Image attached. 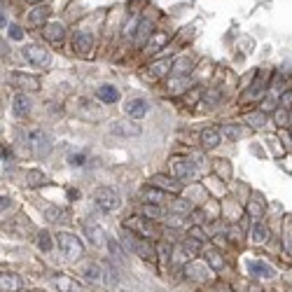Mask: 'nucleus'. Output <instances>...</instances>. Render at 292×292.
I'll return each mask as SVG.
<instances>
[{
    "label": "nucleus",
    "mask_w": 292,
    "mask_h": 292,
    "mask_svg": "<svg viewBox=\"0 0 292 292\" xmlns=\"http://www.w3.org/2000/svg\"><path fill=\"white\" fill-rule=\"evenodd\" d=\"M199 250H201V241H196V238H187V241H185V253L196 255Z\"/></svg>",
    "instance_id": "31"
},
{
    "label": "nucleus",
    "mask_w": 292,
    "mask_h": 292,
    "mask_svg": "<svg viewBox=\"0 0 292 292\" xmlns=\"http://www.w3.org/2000/svg\"><path fill=\"white\" fill-rule=\"evenodd\" d=\"M150 33H152V24H150V21H140V26H138V35H136V40H138V43H143V40H145V37L150 35Z\"/></svg>",
    "instance_id": "27"
},
{
    "label": "nucleus",
    "mask_w": 292,
    "mask_h": 292,
    "mask_svg": "<svg viewBox=\"0 0 292 292\" xmlns=\"http://www.w3.org/2000/svg\"><path fill=\"white\" fill-rule=\"evenodd\" d=\"M122 292H129V290H122Z\"/></svg>",
    "instance_id": "45"
},
{
    "label": "nucleus",
    "mask_w": 292,
    "mask_h": 292,
    "mask_svg": "<svg viewBox=\"0 0 292 292\" xmlns=\"http://www.w3.org/2000/svg\"><path fill=\"white\" fill-rule=\"evenodd\" d=\"M171 68H173V63H171V61H157L152 66V70H150V73H152V77H164Z\"/></svg>",
    "instance_id": "25"
},
{
    "label": "nucleus",
    "mask_w": 292,
    "mask_h": 292,
    "mask_svg": "<svg viewBox=\"0 0 292 292\" xmlns=\"http://www.w3.org/2000/svg\"><path fill=\"white\" fill-rule=\"evenodd\" d=\"M283 103H292V94H285V96H283Z\"/></svg>",
    "instance_id": "42"
},
{
    "label": "nucleus",
    "mask_w": 292,
    "mask_h": 292,
    "mask_svg": "<svg viewBox=\"0 0 292 292\" xmlns=\"http://www.w3.org/2000/svg\"><path fill=\"white\" fill-rule=\"evenodd\" d=\"M31 98L26 96V94H17L12 101V110H14V115L17 117H28L31 115Z\"/></svg>",
    "instance_id": "15"
},
{
    "label": "nucleus",
    "mask_w": 292,
    "mask_h": 292,
    "mask_svg": "<svg viewBox=\"0 0 292 292\" xmlns=\"http://www.w3.org/2000/svg\"><path fill=\"white\" fill-rule=\"evenodd\" d=\"M70 164H73V166H77V169H79V166H85V164H87V154H85V152L70 154Z\"/></svg>",
    "instance_id": "33"
},
{
    "label": "nucleus",
    "mask_w": 292,
    "mask_h": 292,
    "mask_svg": "<svg viewBox=\"0 0 292 292\" xmlns=\"http://www.w3.org/2000/svg\"><path fill=\"white\" fill-rule=\"evenodd\" d=\"M94 47H96V43H94V35L87 31H79L77 35L73 37V49L77 52L79 56H92L94 54Z\"/></svg>",
    "instance_id": "6"
},
{
    "label": "nucleus",
    "mask_w": 292,
    "mask_h": 292,
    "mask_svg": "<svg viewBox=\"0 0 292 292\" xmlns=\"http://www.w3.org/2000/svg\"><path fill=\"white\" fill-rule=\"evenodd\" d=\"M37 248L45 250V253L52 250V236H49L47 231H40V234H37Z\"/></svg>",
    "instance_id": "26"
},
{
    "label": "nucleus",
    "mask_w": 292,
    "mask_h": 292,
    "mask_svg": "<svg viewBox=\"0 0 292 292\" xmlns=\"http://www.w3.org/2000/svg\"><path fill=\"white\" fill-rule=\"evenodd\" d=\"M0 159H3V161H10V159H12V150H10V147H0Z\"/></svg>",
    "instance_id": "37"
},
{
    "label": "nucleus",
    "mask_w": 292,
    "mask_h": 292,
    "mask_svg": "<svg viewBox=\"0 0 292 292\" xmlns=\"http://www.w3.org/2000/svg\"><path fill=\"white\" fill-rule=\"evenodd\" d=\"M94 201H96V206L101 208L103 213H115L117 208L122 206V196L112 187H98L96 194H94Z\"/></svg>",
    "instance_id": "2"
},
{
    "label": "nucleus",
    "mask_w": 292,
    "mask_h": 292,
    "mask_svg": "<svg viewBox=\"0 0 292 292\" xmlns=\"http://www.w3.org/2000/svg\"><path fill=\"white\" fill-rule=\"evenodd\" d=\"M127 243L129 248L134 250L138 257H143V260H154V255H157V248H152L150 245V241H145V238H138V236H127Z\"/></svg>",
    "instance_id": "5"
},
{
    "label": "nucleus",
    "mask_w": 292,
    "mask_h": 292,
    "mask_svg": "<svg viewBox=\"0 0 292 292\" xmlns=\"http://www.w3.org/2000/svg\"><path fill=\"white\" fill-rule=\"evenodd\" d=\"M189 66H192V63H189V59H180V61L176 63V73H187Z\"/></svg>",
    "instance_id": "35"
},
{
    "label": "nucleus",
    "mask_w": 292,
    "mask_h": 292,
    "mask_svg": "<svg viewBox=\"0 0 292 292\" xmlns=\"http://www.w3.org/2000/svg\"><path fill=\"white\" fill-rule=\"evenodd\" d=\"M85 231H87V236H89V241H92L94 245H103L105 243V234H103V229L98 225H92V222H85Z\"/></svg>",
    "instance_id": "20"
},
{
    "label": "nucleus",
    "mask_w": 292,
    "mask_h": 292,
    "mask_svg": "<svg viewBox=\"0 0 292 292\" xmlns=\"http://www.w3.org/2000/svg\"><path fill=\"white\" fill-rule=\"evenodd\" d=\"M110 131H112L115 136H124V138H131V136H140V134H143L140 124L124 122V119H117V122L110 124Z\"/></svg>",
    "instance_id": "9"
},
{
    "label": "nucleus",
    "mask_w": 292,
    "mask_h": 292,
    "mask_svg": "<svg viewBox=\"0 0 292 292\" xmlns=\"http://www.w3.org/2000/svg\"><path fill=\"white\" fill-rule=\"evenodd\" d=\"M206 260H208V264H211V269H215V271H220V269L225 267V257L220 255L218 250H208Z\"/></svg>",
    "instance_id": "21"
},
{
    "label": "nucleus",
    "mask_w": 292,
    "mask_h": 292,
    "mask_svg": "<svg viewBox=\"0 0 292 292\" xmlns=\"http://www.w3.org/2000/svg\"><path fill=\"white\" fill-rule=\"evenodd\" d=\"M47 17H49V7H35V10L28 14L31 24H45V19Z\"/></svg>",
    "instance_id": "23"
},
{
    "label": "nucleus",
    "mask_w": 292,
    "mask_h": 292,
    "mask_svg": "<svg viewBox=\"0 0 292 292\" xmlns=\"http://www.w3.org/2000/svg\"><path fill=\"white\" fill-rule=\"evenodd\" d=\"M185 271H187V276H192V278H196V280L208 278V269L206 267H199V264H189Z\"/></svg>",
    "instance_id": "24"
},
{
    "label": "nucleus",
    "mask_w": 292,
    "mask_h": 292,
    "mask_svg": "<svg viewBox=\"0 0 292 292\" xmlns=\"http://www.w3.org/2000/svg\"><path fill=\"white\" fill-rule=\"evenodd\" d=\"M173 173H176L180 180H189V178H194V164H192L189 159L176 157L173 159Z\"/></svg>",
    "instance_id": "13"
},
{
    "label": "nucleus",
    "mask_w": 292,
    "mask_h": 292,
    "mask_svg": "<svg viewBox=\"0 0 292 292\" xmlns=\"http://www.w3.org/2000/svg\"><path fill=\"white\" fill-rule=\"evenodd\" d=\"M10 82L17 87H21V89H40V82H37L33 75H24V73H12L10 75Z\"/></svg>",
    "instance_id": "16"
},
{
    "label": "nucleus",
    "mask_w": 292,
    "mask_h": 292,
    "mask_svg": "<svg viewBox=\"0 0 292 292\" xmlns=\"http://www.w3.org/2000/svg\"><path fill=\"white\" fill-rule=\"evenodd\" d=\"M152 185L154 187H161V189H169V192H173V194H178V192L183 189V185L178 183V180H171V178H166V176H154Z\"/></svg>",
    "instance_id": "18"
},
{
    "label": "nucleus",
    "mask_w": 292,
    "mask_h": 292,
    "mask_svg": "<svg viewBox=\"0 0 292 292\" xmlns=\"http://www.w3.org/2000/svg\"><path fill=\"white\" fill-rule=\"evenodd\" d=\"M56 243H59L61 253L68 257V260H79V257L85 255L82 241H79L75 234H70V231H59V234H56Z\"/></svg>",
    "instance_id": "1"
},
{
    "label": "nucleus",
    "mask_w": 292,
    "mask_h": 292,
    "mask_svg": "<svg viewBox=\"0 0 292 292\" xmlns=\"http://www.w3.org/2000/svg\"><path fill=\"white\" fill-rule=\"evenodd\" d=\"M147 110H150V105H147L145 98H140V96L129 98L127 105H124V112H127L131 119H143V117L147 115Z\"/></svg>",
    "instance_id": "8"
},
{
    "label": "nucleus",
    "mask_w": 292,
    "mask_h": 292,
    "mask_svg": "<svg viewBox=\"0 0 292 292\" xmlns=\"http://www.w3.org/2000/svg\"><path fill=\"white\" fill-rule=\"evenodd\" d=\"M10 37L12 40H24V28L19 24H10Z\"/></svg>",
    "instance_id": "32"
},
{
    "label": "nucleus",
    "mask_w": 292,
    "mask_h": 292,
    "mask_svg": "<svg viewBox=\"0 0 292 292\" xmlns=\"http://www.w3.org/2000/svg\"><path fill=\"white\" fill-rule=\"evenodd\" d=\"M21 290V276L12 271H3L0 274V292H19Z\"/></svg>",
    "instance_id": "12"
},
{
    "label": "nucleus",
    "mask_w": 292,
    "mask_h": 292,
    "mask_svg": "<svg viewBox=\"0 0 292 292\" xmlns=\"http://www.w3.org/2000/svg\"><path fill=\"white\" fill-rule=\"evenodd\" d=\"M87 271H89V278H94V280H101V267H98V264H92V267L87 269Z\"/></svg>",
    "instance_id": "36"
},
{
    "label": "nucleus",
    "mask_w": 292,
    "mask_h": 292,
    "mask_svg": "<svg viewBox=\"0 0 292 292\" xmlns=\"http://www.w3.org/2000/svg\"><path fill=\"white\" fill-rule=\"evenodd\" d=\"M173 211H183V213H187L189 203H185V201H176V203H173Z\"/></svg>",
    "instance_id": "38"
},
{
    "label": "nucleus",
    "mask_w": 292,
    "mask_h": 292,
    "mask_svg": "<svg viewBox=\"0 0 292 292\" xmlns=\"http://www.w3.org/2000/svg\"><path fill=\"white\" fill-rule=\"evenodd\" d=\"M28 145L37 157H47L49 150H52V138L45 134L43 129H33V131H28Z\"/></svg>",
    "instance_id": "4"
},
{
    "label": "nucleus",
    "mask_w": 292,
    "mask_h": 292,
    "mask_svg": "<svg viewBox=\"0 0 292 292\" xmlns=\"http://www.w3.org/2000/svg\"><path fill=\"white\" fill-rule=\"evenodd\" d=\"M0 54L7 56V45H5V43H0Z\"/></svg>",
    "instance_id": "41"
},
{
    "label": "nucleus",
    "mask_w": 292,
    "mask_h": 292,
    "mask_svg": "<svg viewBox=\"0 0 292 292\" xmlns=\"http://www.w3.org/2000/svg\"><path fill=\"white\" fill-rule=\"evenodd\" d=\"M24 56L26 61L35 68H49V63H52V54L45 47H40V45H26Z\"/></svg>",
    "instance_id": "3"
},
{
    "label": "nucleus",
    "mask_w": 292,
    "mask_h": 292,
    "mask_svg": "<svg viewBox=\"0 0 292 292\" xmlns=\"http://www.w3.org/2000/svg\"><path fill=\"white\" fill-rule=\"evenodd\" d=\"M45 180H47V178H45L43 171H31V173H28V185H31V187H35V185H45Z\"/></svg>",
    "instance_id": "28"
},
{
    "label": "nucleus",
    "mask_w": 292,
    "mask_h": 292,
    "mask_svg": "<svg viewBox=\"0 0 292 292\" xmlns=\"http://www.w3.org/2000/svg\"><path fill=\"white\" fill-rule=\"evenodd\" d=\"M31 292H45V290H31Z\"/></svg>",
    "instance_id": "44"
},
{
    "label": "nucleus",
    "mask_w": 292,
    "mask_h": 292,
    "mask_svg": "<svg viewBox=\"0 0 292 292\" xmlns=\"http://www.w3.org/2000/svg\"><path fill=\"white\" fill-rule=\"evenodd\" d=\"M26 3H33V5H37V3H43V0H26Z\"/></svg>",
    "instance_id": "43"
},
{
    "label": "nucleus",
    "mask_w": 292,
    "mask_h": 292,
    "mask_svg": "<svg viewBox=\"0 0 292 292\" xmlns=\"http://www.w3.org/2000/svg\"><path fill=\"white\" fill-rule=\"evenodd\" d=\"M54 285H56V290H59V292H85V285H82L79 280H75L73 276H66V274L56 276Z\"/></svg>",
    "instance_id": "10"
},
{
    "label": "nucleus",
    "mask_w": 292,
    "mask_h": 292,
    "mask_svg": "<svg viewBox=\"0 0 292 292\" xmlns=\"http://www.w3.org/2000/svg\"><path fill=\"white\" fill-rule=\"evenodd\" d=\"M248 271L255 276V278H274L276 276L274 267H269L267 262H260V260L248 262Z\"/></svg>",
    "instance_id": "14"
},
{
    "label": "nucleus",
    "mask_w": 292,
    "mask_h": 292,
    "mask_svg": "<svg viewBox=\"0 0 292 292\" xmlns=\"http://www.w3.org/2000/svg\"><path fill=\"white\" fill-rule=\"evenodd\" d=\"M10 203H12V199H10V196H0V211L10 208Z\"/></svg>",
    "instance_id": "39"
},
{
    "label": "nucleus",
    "mask_w": 292,
    "mask_h": 292,
    "mask_svg": "<svg viewBox=\"0 0 292 292\" xmlns=\"http://www.w3.org/2000/svg\"><path fill=\"white\" fill-rule=\"evenodd\" d=\"M143 213H145V218H147V220H157V218H161V208L150 206V203H147V206L143 208Z\"/></svg>",
    "instance_id": "30"
},
{
    "label": "nucleus",
    "mask_w": 292,
    "mask_h": 292,
    "mask_svg": "<svg viewBox=\"0 0 292 292\" xmlns=\"http://www.w3.org/2000/svg\"><path fill=\"white\" fill-rule=\"evenodd\" d=\"M222 134H225V138H229V140H236V138H241V131H238L234 124H225V129H222Z\"/></svg>",
    "instance_id": "29"
},
{
    "label": "nucleus",
    "mask_w": 292,
    "mask_h": 292,
    "mask_svg": "<svg viewBox=\"0 0 292 292\" xmlns=\"http://www.w3.org/2000/svg\"><path fill=\"white\" fill-rule=\"evenodd\" d=\"M43 35H45V40H47V43L61 45L63 37H66V26H63L61 21H49V24H45Z\"/></svg>",
    "instance_id": "7"
},
{
    "label": "nucleus",
    "mask_w": 292,
    "mask_h": 292,
    "mask_svg": "<svg viewBox=\"0 0 292 292\" xmlns=\"http://www.w3.org/2000/svg\"><path fill=\"white\" fill-rule=\"evenodd\" d=\"M267 241H269V229L257 222V225L253 227V243H267Z\"/></svg>",
    "instance_id": "22"
},
{
    "label": "nucleus",
    "mask_w": 292,
    "mask_h": 292,
    "mask_svg": "<svg viewBox=\"0 0 292 292\" xmlns=\"http://www.w3.org/2000/svg\"><path fill=\"white\" fill-rule=\"evenodd\" d=\"M124 227L131 231H138V236H152V225H150V220L147 218H129L124 222Z\"/></svg>",
    "instance_id": "11"
},
{
    "label": "nucleus",
    "mask_w": 292,
    "mask_h": 292,
    "mask_svg": "<svg viewBox=\"0 0 292 292\" xmlns=\"http://www.w3.org/2000/svg\"><path fill=\"white\" fill-rule=\"evenodd\" d=\"M220 140H222V134H220L218 129H206V131L201 134V145L206 147V150H213V147H218Z\"/></svg>",
    "instance_id": "17"
},
{
    "label": "nucleus",
    "mask_w": 292,
    "mask_h": 292,
    "mask_svg": "<svg viewBox=\"0 0 292 292\" xmlns=\"http://www.w3.org/2000/svg\"><path fill=\"white\" fill-rule=\"evenodd\" d=\"M3 26H7V19H5V12L0 10V28H3Z\"/></svg>",
    "instance_id": "40"
},
{
    "label": "nucleus",
    "mask_w": 292,
    "mask_h": 292,
    "mask_svg": "<svg viewBox=\"0 0 292 292\" xmlns=\"http://www.w3.org/2000/svg\"><path fill=\"white\" fill-rule=\"evenodd\" d=\"M96 96L103 101V103H117L119 101V92H117L112 85H103V87H98V92Z\"/></svg>",
    "instance_id": "19"
},
{
    "label": "nucleus",
    "mask_w": 292,
    "mask_h": 292,
    "mask_svg": "<svg viewBox=\"0 0 292 292\" xmlns=\"http://www.w3.org/2000/svg\"><path fill=\"white\" fill-rule=\"evenodd\" d=\"M164 43H166V35H157V37H154V40H152V43L147 45V47H150V52H157V49L161 47V45H164Z\"/></svg>",
    "instance_id": "34"
}]
</instances>
